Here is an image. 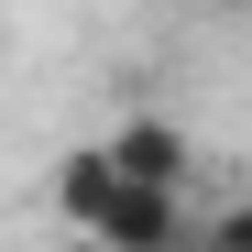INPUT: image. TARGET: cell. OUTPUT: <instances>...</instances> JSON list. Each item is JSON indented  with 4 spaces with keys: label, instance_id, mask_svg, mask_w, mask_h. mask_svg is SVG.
<instances>
[{
    "label": "cell",
    "instance_id": "obj_1",
    "mask_svg": "<svg viewBox=\"0 0 252 252\" xmlns=\"http://www.w3.org/2000/svg\"><path fill=\"white\" fill-rule=\"evenodd\" d=\"M55 208H66V220L88 230L99 252H187V187H143V176H121L110 143L66 154Z\"/></svg>",
    "mask_w": 252,
    "mask_h": 252
},
{
    "label": "cell",
    "instance_id": "obj_2",
    "mask_svg": "<svg viewBox=\"0 0 252 252\" xmlns=\"http://www.w3.org/2000/svg\"><path fill=\"white\" fill-rule=\"evenodd\" d=\"M110 164H121V176H143V187H187V132H176V121H121V132H110Z\"/></svg>",
    "mask_w": 252,
    "mask_h": 252
},
{
    "label": "cell",
    "instance_id": "obj_3",
    "mask_svg": "<svg viewBox=\"0 0 252 252\" xmlns=\"http://www.w3.org/2000/svg\"><path fill=\"white\" fill-rule=\"evenodd\" d=\"M208 252H252V197H241V208H220V220H208Z\"/></svg>",
    "mask_w": 252,
    "mask_h": 252
}]
</instances>
